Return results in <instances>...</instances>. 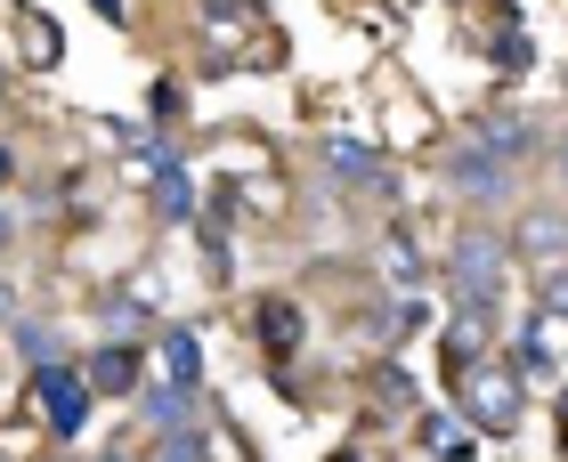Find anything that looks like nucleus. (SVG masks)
<instances>
[{
    "mask_svg": "<svg viewBox=\"0 0 568 462\" xmlns=\"http://www.w3.org/2000/svg\"><path fill=\"white\" fill-rule=\"evenodd\" d=\"M455 405H463L471 430H511V422H520V373H511V366H479V357H471Z\"/></svg>",
    "mask_w": 568,
    "mask_h": 462,
    "instance_id": "f257e3e1",
    "label": "nucleus"
},
{
    "mask_svg": "<svg viewBox=\"0 0 568 462\" xmlns=\"http://www.w3.org/2000/svg\"><path fill=\"white\" fill-rule=\"evenodd\" d=\"M154 212H163V219H195V187H187V171H154Z\"/></svg>",
    "mask_w": 568,
    "mask_h": 462,
    "instance_id": "9d476101",
    "label": "nucleus"
},
{
    "mask_svg": "<svg viewBox=\"0 0 568 462\" xmlns=\"http://www.w3.org/2000/svg\"><path fill=\"white\" fill-rule=\"evenodd\" d=\"M382 268H390V285H406V292L423 285V260H415V244H406V236H398L390 251H382Z\"/></svg>",
    "mask_w": 568,
    "mask_h": 462,
    "instance_id": "2eb2a0df",
    "label": "nucleus"
},
{
    "mask_svg": "<svg viewBox=\"0 0 568 462\" xmlns=\"http://www.w3.org/2000/svg\"><path fill=\"white\" fill-rule=\"evenodd\" d=\"M203 454H212V439L187 422V430H163V454H154V462H203Z\"/></svg>",
    "mask_w": 568,
    "mask_h": 462,
    "instance_id": "ddd939ff",
    "label": "nucleus"
},
{
    "mask_svg": "<svg viewBox=\"0 0 568 462\" xmlns=\"http://www.w3.org/2000/svg\"><path fill=\"white\" fill-rule=\"evenodd\" d=\"M447 171H455V187H463V195H479V203H504V195H511V154L479 146V138H463Z\"/></svg>",
    "mask_w": 568,
    "mask_h": 462,
    "instance_id": "20e7f679",
    "label": "nucleus"
},
{
    "mask_svg": "<svg viewBox=\"0 0 568 462\" xmlns=\"http://www.w3.org/2000/svg\"><path fill=\"white\" fill-rule=\"evenodd\" d=\"M90 373H73V366H41V414H49V430L58 439H73V430L90 422Z\"/></svg>",
    "mask_w": 568,
    "mask_h": 462,
    "instance_id": "7ed1b4c3",
    "label": "nucleus"
},
{
    "mask_svg": "<svg viewBox=\"0 0 568 462\" xmlns=\"http://www.w3.org/2000/svg\"><path fill=\"white\" fill-rule=\"evenodd\" d=\"M139 405H146L154 430H187L195 422V381H163V390H146Z\"/></svg>",
    "mask_w": 568,
    "mask_h": 462,
    "instance_id": "0eeeda50",
    "label": "nucleus"
},
{
    "mask_svg": "<svg viewBox=\"0 0 568 462\" xmlns=\"http://www.w3.org/2000/svg\"><path fill=\"white\" fill-rule=\"evenodd\" d=\"M325 163H333V171H349V178H366L374 195H390V171H382V163H374V154L357 146V138H325Z\"/></svg>",
    "mask_w": 568,
    "mask_h": 462,
    "instance_id": "1a4fd4ad",
    "label": "nucleus"
},
{
    "mask_svg": "<svg viewBox=\"0 0 568 462\" xmlns=\"http://www.w3.org/2000/svg\"><path fill=\"white\" fill-rule=\"evenodd\" d=\"M139 325H146V308H139V300H106V332H114V341H131Z\"/></svg>",
    "mask_w": 568,
    "mask_h": 462,
    "instance_id": "dca6fc26",
    "label": "nucleus"
},
{
    "mask_svg": "<svg viewBox=\"0 0 568 462\" xmlns=\"http://www.w3.org/2000/svg\"><path fill=\"white\" fill-rule=\"evenodd\" d=\"M423 446L438 462H471V422H423Z\"/></svg>",
    "mask_w": 568,
    "mask_h": 462,
    "instance_id": "9b49d317",
    "label": "nucleus"
},
{
    "mask_svg": "<svg viewBox=\"0 0 568 462\" xmlns=\"http://www.w3.org/2000/svg\"><path fill=\"white\" fill-rule=\"evenodd\" d=\"M487 317H496V300H455V325H447V349H455V373L471 366L487 349Z\"/></svg>",
    "mask_w": 568,
    "mask_h": 462,
    "instance_id": "423d86ee",
    "label": "nucleus"
},
{
    "mask_svg": "<svg viewBox=\"0 0 568 462\" xmlns=\"http://www.w3.org/2000/svg\"><path fill=\"white\" fill-rule=\"evenodd\" d=\"M496 285H504V244L487 236V227L455 236V292L463 300H496Z\"/></svg>",
    "mask_w": 568,
    "mask_h": 462,
    "instance_id": "f03ea898",
    "label": "nucleus"
},
{
    "mask_svg": "<svg viewBox=\"0 0 568 462\" xmlns=\"http://www.w3.org/2000/svg\"><path fill=\"white\" fill-rule=\"evenodd\" d=\"M17 349L33 357V366H58V357H65V341H58L49 325H17Z\"/></svg>",
    "mask_w": 568,
    "mask_h": 462,
    "instance_id": "4468645a",
    "label": "nucleus"
},
{
    "mask_svg": "<svg viewBox=\"0 0 568 462\" xmlns=\"http://www.w3.org/2000/svg\"><path fill=\"white\" fill-rule=\"evenodd\" d=\"M560 414H568V398H560Z\"/></svg>",
    "mask_w": 568,
    "mask_h": 462,
    "instance_id": "5701e85b",
    "label": "nucleus"
},
{
    "mask_svg": "<svg viewBox=\"0 0 568 462\" xmlns=\"http://www.w3.org/2000/svg\"><path fill=\"white\" fill-rule=\"evenodd\" d=\"M9 227H17V219H9V203H0V244H9Z\"/></svg>",
    "mask_w": 568,
    "mask_h": 462,
    "instance_id": "a211bd4d",
    "label": "nucleus"
},
{
    "mask_svg": "<svg viewBox=\"0 0 568 462\" xmlns=\"http://www.w3.org/2000/svg\"><path fill=\"white\" fill-rule=\"evenodd\" d=\"M0 325H9V285H0Z\"/></svg>",
    "mask_w": 568,
    "mask_h": 462,
    "instance_id": "6ab92c4d",
    "label": "nucleus"
},
{
    "mask_svg": "<svg viewBox=\"0 0 568 462\" xmlns=\"http://www.w3.org/2000/svg\"><path fill=\"white\" fill-rule=\"evenodd\" d=\"M163 373L171 381H195L203 373V341H195V332H163Z\"/></svg>",
    "mask_w": 568,
    "mask_h": 462,
    "instance_id": "f8f14e48",
    "label": "nucleus"
},
{
    "mask_svg": "<svg viewBox=\"0 0 568 462\" xmlns=\"http://www.w3.org/2000/svg\"><path fill=\"white\" fill-rule=\"evenodd\" d=\"M560 171H568V146H560Z\"/></svg>",
    "mask_w": 568,
    "mask_h": 462,
    "instance_id": "4be33fe9",
    "label": "nucleus"
},
{
    "mask_svg": "<svg viewBox=\"0 0 568 462\" xmlns=\"http://www.w3.org/2000/svg\"><path fill=\"white\" fill-rule=\"evenodd\" d=\"M252 325H261V349L268 357H293L301 349V308L293 300H261V317H252Z\"/></svg>",
    "mask_w": 568,
    "mask_h": 462,
    "instance_id": "6e6552de",
    "label": "nucleus"
},
{
    "mask_svg": "<svg viewBox=\"0 0 568 462\" xmlns=\"http://www.w3.org/2000/svg\"><path fill=\"white\" fill-rule=\"evenodd\" d=\"M106 462H131V454H106Z\"/></svg>",
    "mask_w": 568,
    "mask_h": 462,
    "instance_id": "412c9836",
    "label": "nucleus"
},
{
    "mask_svg": "<svg viewBox=\"0 0 568 462\" xmlns=\"http://www.w3.org/2000/svg\"><path fill=\"white\" fill-rule=\"evenodd\" d=\"M90 390L131 398V390H139V349H131V341H106V349L90 357Z\"/></svg>",
    "mask_w": 568,
    "mask_h": 462,
    "instance_id": "39448f33",
    "label": "nucleus"
},
{
    "mask_svg": "<svg viewBox=\"0 0 568 462\" xmlns=\"http://www.w3.org/2000/svg\"><path fill=\"white\" fill-rule=\"evenodd\" d=\"M545 308H552V317H568V268H560L552 285H545Z\"/></svg>",
    "mask_w": 568,
    "mask_h": 462,
    "instance_id": "f3484780",
    "label": "nucleus"
},
{
    "mask_svg": "<svg viewBox=\"0 0 568 462\" xmlns=\"http://www.w3.org/2000/svg\"><path fill=\"white\" fill-rule=\"evenodd\" d=\"M0 178H9V146H0Z\"/></svg>",
    "mask_w": 568,
    "mask_h": 462,
    "instance_id": "aec40b11",
    "label": "nucleus"
}]
</instances>
